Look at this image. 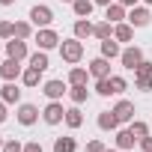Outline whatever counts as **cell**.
Instances as JSON below:
<instances>
[{
    "label": "cell",
    "instance_id": "cell-46",
    "mask_svg": "<svg viewBox=\"0 0 152 152\" xmlns=\"http://www.w3.org/2000/svg\"><path fill=\"white\" fill-rule=\"evenodd\" d=\"M63 3H75V0H63Z\"/></svg>",
    "mask_w": 152,
    "mask_h": 152
},
{
    "label": "cell",
    "instance_id": "cell-34",
    "mask_svg": "<svg viewBox=\"0 0 152 152\" xmlns=\"http://www.w3.org/2000/svg\"><path fill=\"white\" fill-rule=\"evenodd\" d=\"M0 152H24V143L15 140V137H9V140H3V149H0Z\"/></svg>",
    "mask_w": 152,
    "mask_h": 152
},
{
    "label": "cell",
    "instance_id": "cell-41",
    "mask_svg": "<svg viewBox=\"0 0 152 152\" xmlns=\"http://www.w3.org/2000/svg\"><path fill=\"white\" fill-rule=\"evenodd\" d=\"M93 3H96V6H110L113 0H93Z\"/></svg>",
    "mask_w": 152,
    "mask_h": 152
},
{
    "label": "cell",
    "instance_id": "cell-19",
    "mask_svg": "<svg viewBox=\"0 0 152 152\" xmlns=\"http://www.w3.org/2000/svg\"><path fill=\"white\" fill-rule=\"evenodd\" d=\"M69 99H72V104H84V102H90V87H87V84H75V87H69Z\"/></svg>",
    "mask_w": 152,
    "mask_h": 152
},
{
    "label": "cell",
    "instance_id": "cell-11",
    "mask_svg": "<svg viewBox=\"0 0 152 152\" xmlns=\"http://www.w3.org/2000/svg\"><path fill=\"white\" fill-rule=\"evenodd\" d=\"M6 57H12V60H27V57H30V48H27V42L12 36V39L6 42Z\"/></svg>",
    "mask_w": 152,
    "mask_h": 152
},
{
    "label": "cell",
    "instance_id": "cell-7",
    "mask_svg": "<svg viewBox=\"0 0 152 152\" xmlns=\"http://www.w3.org/2000/svg\"><path fill=\"white\" fill-rule=\"evenodd\" d=\"M42 119H45L48 125H60V122L66 119V107H63V102H48V104L42 107Z\"/></svg>",
    "mask_w": 152,
    "mask_h": 152
},
{
    "label": "cell",
    "instance_id": "cell-4",
    "mask_svg": "<svg viewBox=\"0 0 152 152\" xmlns=\"http://www.w3.org/2000/svg\"><path fill=\"white\" fill-rule=\"evenodd\" d=\"M42 93H45V99H48V102H63V96H69V84H66V81L51 78V81H45V84H42Z\"/></svg>",
    "mask_w": 152,
    "mask_h": 152
},
{
    "label": "cell",
    "instance_id": "cell-15",
    "mask_svg": "<svg viewBox=\"0 0 152 152\" xmlns=\"http://www.w3.org/2000/svg\"><path fill=\"white\" fill-rule=\"evenodd\" d=\"M0 99H3L6 104H21V87L15 81H6L3 87H0Z\"/></svg>",
    "mask_w": 152,
    "mask_h": 152
},
{
    "label": "cell",
    "instance_id": "cell-30",
    "mask_svg": "<svg viewBox=\"0 0 152 152\" xmlns=\"http://www.w3.org/2000/svg\"><path fill=\"white\" fill-rule=\"evenodd\" d=\"M134 90L152 93V75H134Z\"/></svg>",
    "mask_w": 152,
    "mask_h": 152
},
{
    "label": "cell",
    "instance_id": "cell-38",
    "mask_svg": "<svg viewBox=\"0 0 152 152\" xmlns=\"http://www.w3.org/2000/svg\"><path fill=\"white\" fill-rule=\"evenodd\" d=\"M140 149H143V152H152V134H146V137L140 140Z\"/></svg>",
    "mask_w": 152,
    "mask_h": 152
},
{
    "label": "cell",
    "instance_id": "cell-22",
    "mask_svg": "<svg viewBox=\"0 0 152 152\" xmlns=\"http://www.w3.org/2000/svg\"><path fill=\"white\" fill-rule=\"evenodd\" d=\"M122 54V48H119V42L110 36V39H102V57H107V60H116Z\"/></svg>",
    "mask_w": 152,
    "mask_h": 152
},
{
    "label": "cell",
    "instance_id": "cell-33",
    "mask_svg": "<svg viewBox=\"0 0 152 152\" xmlns=\"http://www.w3.org/2000/svg\"><path fill=\"white\" fill-rule=\"evenodd\" d=\"M96 93H99V96H104V99H107V96H113V90H110V78H99V81H96Z\"/></svg>",
    "mask_w": 152,
    "mask_h": 152
},
{
    "label": "cell",
    "instance_id": "cell-2",
    "mask_svg": "<svg viewBox=\"0 0 152 152\" xmlns=\"http://www.w3.org/2000/svg\"><path fill=\"white\" fill-rule=\"evenodd\" d=\"M33 42L42 48V51H51V48H60V33L57 30H51V27H39L36 30V36H33Z\"/></svg>",
    "mask_w": 152,
    "mask_h": 152
},
{
    "label": "cell",
    "instance_id": "cell-27",
    "mask_svg": "<svg viewBox=\"0 0 152 152\" xmlns=\"http://www.w3.org/2000/svg\"><path fill=\"white\" fill-rule=\"evenodd\" d=\"M36 33H33V21H15V39H33Z\"/></svg>",
    "mask_w": 152,
    "mask_h": 152
},
{
    "label": "cell",
    "instance_id": "cell-45",
    "mask_svg": "<svg viewBox=\"0 0 152 152\" xmlns=\"http://www.w3.org/2000/svg\"><path fill=\"white\" fill-rule=\"evenodd\" d=\"M104 152H119V149H104Z\"/></svg>",
    "mask_w": 152,
    "mask_h": 152
},
{
    "label": "cell",
    "instance_id": "cell-37",
    "mask_svg": "<svg viewBox=\"0 0 152 152\" xmlns=\"http://www.w3.org/2000/svg\"><path fill=\"white\" fill-rule=\"evenodd\" d=\"M24 152H45V149H42L39 140H30V143H24Z\"/></svg>",
    "mask_w": 152,
    "mask_h": 152
},
{
    "label": "cell",
    "instance_id": "cell-8",
    "mask_svg": "<svg viewBox=\"0 0 152 152\" xmlns=\"http://www.w3.org/2000/svg\"><path fill=\"white\" fill-rule=\"evenodd\" d=\"M24 75V66H21V60H12V57H6L3 63H0V78L3 81H18Z\"/></svg>",
    "mask_w": 152,
    "mask_h": 152
},
{
    "label": "cell",
    "instance_id": "cell-16",
    "mask_svg": "<svg viewBox=\"0 0 152 152\" xmlns=\"http://www.w3.org/2000/svg\"><path fill=\"white\" fill-rule=\"evenodd\" d=\"M72 131H78L81 125H84V113H81V104H72V107H66V119H63Z\"/></svg>",
    "mask_w": 152,
    "mask_h": 152
},
{
    "label": "cell",
    "instance_id": "cell-26",
    "mask_svg": "<svg viewBox=\"0 0 152 152\" xmlns=\"http://www.w3.org/2000/svg\"><path fill=\"white\" fill-rule=\"evenodd\" d=\"M54 152H78L75 137H54Z\"/></svg>",
    "mask_w": 152,
    "mask_h": 152
},
{
    "label": "cell",
    "instance_id": "cell-28",
    "mask_svg": "<svg viewBox=\"0 0 152 152\" xmlns=\"http://www.w3.org/2000/svg\"><path fill=\"white\" fill-rule=\"evenodd\" d=\"M93 36H96L99 42H102V39H110V36H113V24H110V21H99V24L93 27Z\"/></svg>",
    "mask_w": 152,
    "mask_h": 152
},
{
    "label": "cell",
    "instance_id": "cell-44",
    "mask_svg": "<svg viewBox=\"0 0 152 152\" xmlns=\"http://www.w3.org/2000/svg\"><path fill=\"white\" fill-rule=\"evenodd\" d=\"M143 3H146V6H152V0H143Z\"/></svg>",
    "mask_w": 152,
    "mask_h": 152
},
{
    "label": "cell",
    "instance_id": "cell-43",
    "mask_svg": "<svg viewBox=\"0 0 152 152\" xmlns=\"http://www.w3.org/2000/svg\"><path fill=\"white\" fill-rule=\"evenodd\" d=\"M0 149H3V134H0Z\"/></svg>",
    "mask_w": 152,
    "mask_h": 152
},
{
    "label": "cell",
    "instance_id": "cell-35",
    "mask_svg": "<svg viewBox=\"0 0 152 152\" xmlns=\"http://www.w3.org/2000/svg\"><path fill=\"white\" fill-rule=\"evenodd\" d=\"M134 75H152V63H149V60H143V63L134 69Z\"/></svg>",
    "mask_w": 152,
    "mask_h": 152
},
{
    "label": "cell",
    "instance_id": "cell-23",
    "mask_svg": "<svg viewBox=\"0 0 152 152\" xmlns=\"http://www.w3.org/2000/svg\"><path fill=\"white\" fill-rule=\"evenodd\" d=\"M21 84H24V87H30V90H33V87H39V84H42V72H39V69H33V66H27V69H24V75H21Z\"/></svg>",
    "mask_w": 152,
    "mask_h": 152
},
{
    "label": "cell",
    "instance_id": "cell-14",
    "mask_svg": "<svg viewBox=\"0 0 152 152\" xmlns=\"http://www.w3.org/2000/svg\"><path fill=\"white\" fill-rule=\"evenodd\" d=\"M113 143H116V149H119V152H131V149H134V143H137V137L131 134V128H116Z\"/></svg>",
    "mask_w": 152,
    "mask_h": 152
},
{
    "label": "cell",
    "instance_id": "cell-25",
    "mask_svg": "<svg viewBox=\"0 0 152 152\" xmlns=\"http://www.w3.org/2000/svg\"><path fill=\"white\" fill-rule=\"evenodd\" d=\"M27 63H30L33 69H39V72H45V69L51 66V60H48V51H42V48H39L36 54H30V57H27Z\"/></svg>",
    "mask_w": 152,
    "mask_h": 152
},
{
    "label": "cell",
    "instance_id": "cell-47",
    "mask_svg": "<svg viewBox=\"0 0 152 152\" xmlns=\"http://www.w3.org/2000/svg\"><path fill=\"white\" fill-rule=\"evenodd\" d=\"M149 125H152V122H149Z\"/></svg>",
    "mask_w": 152,
    "mask_h": 152
},
{
    "label": "cell",
    "instance_id": "cell-18",
    "mask_svg": "<svg viewBox=\"0 0 152 152\" xmlns=\"http://www.w3.org/2000/svg\"><path fill=\"white\" fill-rule=\"evenodd\" d=\"M96 122H99V128H102V131H116V128H119V119H116V113H113V110H102Z\"/></svg>",
    "mask_w": 152,
    "mask_h": 152
},
{
    "label": "cell",
    "instance_id": "cell-32",
    "mask_svg": "<svg viewBox=\"0 0 152 152\" xmlns=\"http://www.w3.org/2000/svg\"><path fill=\"white\" fill-rule=\"evenodd\" d=\"M12 36H15V21H0V39L9 42Z\"/></svg>",
    "mask_w": 152,
    "mask_h": 152
},
{
    "label": "cell",
    "instance_id": "cell-40",
    "mask_svg": "<svg viewBox=\"0 0 152 152\" xmlns=\"http://www.w3.org/2000/svg\"><path fill=\"white\" fill-rule=\"evenodd\" d=\"M116 3H122L125 9H131V6H137V3H140V0H116Z\"/></svg>",
    "mask_w": 152,
    "mask_h": 152
},
{
    "label": "cell",
    "instance_id": "cell-6",
    "mask_svg": "<svg viewBox=\"0 0 152 152\" xmlns=\"http://www.w3.org/2000/svg\"><path fill=\"white\" fill-rule=\"evenodd\" d=\"M143 60H146V57H143V51H140L134 42H131L128 48H122V54H119V63H122V69H131V72H134V69H137Z\"/></svg>",
    "mask_w": 152,
    "mask_h": 152
},
{
    "label": "cell",
    "instance_id": "cell-21",
    "mask_svg": "<svg viewBox=\"0 0 152 152\" xmlns=\"http://www.w3.org/2000/svg\"><path fill=\"white\" fill-rule=\"evenodd\" d=\"M113 39H116V42H131V39H134V27H131L128 21L113 24Z\"/></svg>",
    "mask_w": 152,
    "mask_h": 152
},
{
    "label": "cell",
    "instance_id": "cell-39",
    "mask_svg": "<svg viewBox=\"0 0 152 152\" xmlns=\"http://www.w3.org/2000/svg\"><path fill=\"white\" fill-rule=\"evenodd\" d=\"M6 116H9V113H6V102H3V99H0V125H3V122H6Z\"/></svg>",
    "mask_w": 152,
    "mask_h": 152
},
{
    "label": "cell",
    "instance_id": "cell-42",
    "mask_svg": "<svg viewBox=\"0 0 152 152\" xmlns=\"http://www.w3.org/2000/svg\"><path fill=\"white\" fill-rule=\"evenodd\" d=\"M15 3V0H0V6H12Z\"/></svg>",
    "mask_w": 152,
    "mask_h": 152
},
{
    "label": "cell",
    "instance_id": "cell-36",
    "mask_svg": "<svg viewBox=\"0 0 152 152\" xmlns=\"http://www.w3.org/2000/svg\"><path fill=\"white\" fill-rule=\"evenodd\" d=\"M104 149H107V146H104L102 140H90V143H87V152H104Z\"/></svg>",
    "mask_w": 152,
    "mask_h": 152
},
{
    "label": "cell",
    "instance_id": "cell-10",
    "mask_svg": "<svg viewBox=\"0 0 152 152\" xmlns=\"http://www.w3.org/2000/svg\"><path fill=\"white\" fill-rule=\"evenodd\" d=\"M149 21H152V12H149L146 6L137 3V6L128 9V24H131V27H149Z\"/></svg>",
    "mask_w": 152,
    "mask_h": 152
},
{
    "label": "cell",
    "instance_id": "cell-1",
    "mask_svg": "<svg viewBox=\"0 0 152 152\" xmlns=\"http://www.w3.org/2000/svg\"><path fill=\"white\" fill-rule=\"evenodd\" d=\"M60 57H63V63H69V66H78L81 60H84V42L81 39H63L60 42Z\"/></svg>",
    "mask_w": 152,
    "mask_h": 152
},
{
    "label": "cell",
    "instance_id": "cell-3",
    "mask_svg": "<svg viewBox=\"0 0 152 152\" xmlns=\"http://www.w3.org/2000/svg\"><path fill=\"white\" fill-rule=\"evenodd\" d=\"M30 21H33L36 30H39V27H51V24H54V9L45 6V3H36V6L30 9Z\"/></svg>",
    "mask_w": 152,
    "mask_h": 152
},
{
    "label": "cell",
    "instance_id": "cell-17",
    "mask_svg": "<svg viewBox=\"0 0 152 152\" xmlns=\"http://www.w3.org/2000/svg\"><path fill=\"white\" fill-rule=\"evenodd\" d=\"M93 27H96V24H93L90 18H78V21H75V27H72V36L84 42V39H90V36H93Z\"/></svg>",
    "mask_w": 152,
    "mask_h": 152
},
{
    "label": "cell",
    "instance_id": "cell-9",
    "mask_svg": "<svg viewBox=\"0 0 152 152\" xmlns=\"http://www.w3.org/2000/svg\"><path fill=\"white\" fill-rule=\"evenodd\" d=\"M110 110L116 113L119 125H128V122L134 119V113H137V110H134V102H128V99H119V102H116V104H113Z\"/></svg>",
    "mask_w": 152,
    "mask_h": 152
},
{
    "label": "cell",
    "instance_id": "cell-24",
    "mask_svg": "<svg viewBox=\"0 0 152 152\" xmlns=\"http://www.w3.org/2000/svg\"><path fill=\"white\" fill-rule=\"evenodd\" d=\"M93 0H75L72 3V12H75V18H90L93 15Z\"/></svg>",
    "mask_w": 152,
    "mask_h": 152
},
{
    "label": "cell",
    "instance_id": "cell-29",
    "mask_svg": "<svg viewBox=\"0 0 152 152\" xmlns=\"http://www.w3.org/2000/svg\"><path fill=\"white\" fill-rule=\"evenodd\" d=\"M128 128H131V134H134V137H137V143H140V140L149 134V128H152V125H146L143 119H131V122H128Z\"/></svg>",
    "mask_w": 152,
    "mask_h": 152
},
{
    "label": "cell",
    "instance_id": "cell-20",
    "mask_svg": "<svg viewBox=\"0 0 152 152\" xmlns=\"http://www.w3.org/2000/svg\"><path fill=\"white\" fill-rule=\"evenodd\" d=\"M87 81H90V69H84V66H72V69H69V87L87 84Z\"/></svg>",
    "mask_w": 152,
    "mask_h": 152
},
{
    "label": "cell",
    "instance_id": "cell-5",
    "mask_svg": "<svg viewBox=\"0 0 152 152\" xmlns=\"http://www.w3.org/2000/svg\"><path fill=\"white\" fill-rule=\"evenodd\" d=\"M39 116H42V110H39L36 104H30V102H21V104H18V110H15V119H18L21 125H27V128H30V125H36V122H39Z\"/></svg>",
    "mask_w": 152,
    "mask_h": 152
},
{
    "label": "cell",
    "instance_id": "cell-12",
    "mask_svg": "<svg viewBox=\"0 0 152 152\" xmlns=\"http://www.w3.org/2000/svg\"><path fill=\"white\" fill-rule=\"evenodd\" d=\"M90 78H110V60L107 57H96V60H90Z\"/></svg>",
    "mask_w": 152,
    "mask_h": 152
},
{
    "label": "cell",
    "instance_id": "cell-13",
    "mask_svg": "<svg viewBox=\"0 0 152 152\" xmlns=\"http://www.w3.org/2000/svg\"><path fill=\"white\" fill-rule=\"evenodd\" d=\"M104 21H110V24H122V21H128V9L113 0L110 6H104Z\"/></svg>",
    "mask_w": 152,
    "mask_h": 152
},
{
    "label": "cell",
    "instance_id": "cell-31",
    "mask_svg": "<svg viewBox=\"0 0 152 152\" xmlns=\"http://www.w3.org/2000/svg\"><path fill=\"white\" fill-rule=\"evenodd\" d=\"M110 90H113V96H122L128 90V81L122 78V75H110Z\"/></svg>",
    "mask_w": 152,
    "mask_h": 152
}]
</instances>
